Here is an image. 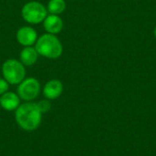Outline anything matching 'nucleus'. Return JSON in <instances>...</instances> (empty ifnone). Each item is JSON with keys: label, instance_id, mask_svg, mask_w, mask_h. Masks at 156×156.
Listing matches in <instances>:
<instances>
[{"label": "nucleus", "instance_id": "f257e3e1", "mask_svg": "<svg viewBox=\"0 0 156 156\" xmlns=\"http://www.w3.org/2000/svg\"><path fill=\"white\" fill-rule=\"evenodd\" d=\"M17 125L24 131L32 132L37 130L42 121V113L37 102L26 101L18 106L15 112Z\"/></svg>", "mask_w": 156, "mask_h": 156}, {"label": "nucleus", "instance_id": "f03ea898", "mask_svg": "<svg viewBox=\"0 0 156 156\" xmlns=\"http://www.w3.org/2000/svg\"><path fill=\"white\" fill-rule=\"evenodd\" d=\"M35 48L39 56L48 59H57L63 52V46L58 37L48 33H45L37 37Z\"/></svg>", "mask_w": 156, "mask_h": 156}, {"label": "nucleus", "instance_id": "7ed1b4c3", "mask_svg": "<svg viewBox=\"0 0 156 156\" xmlns=\"http://www.w3.org/2000/svg\"><path fill=\"white\" fill-rule=\"evenodd\" d=\"M3 78L11 85H18L26 78L25 66L17 59H6L1 68Z\"/></svg>", "mask_w": 156, "mask_h": 156}, {"label": "nucleus", "instance_id": "20e7f679", "mask_svg": "<svg viewBox=\"0 0 156 156\" xmlns=\"http://www.w3.org/2000/svg\"><path fill=\"white\" fill-rule=\"evenodd\" d=\"M48 15L47 6L37 1H29L26 3L21 9L22 18L30 25L42 23Z\"/></svg>", "mask_w": 156, "mask_h": 156}, {"label": "nucleus", "instance_id": "39448f33", "mask_svg": "<svg viewBox=\"0 0 156 156\" xmlns=\"http://www.w3.org/2000/svg\"><path fill=\"white\" fill-rule=\"evenodd\" d=\"M41 86L35 78H25L17 86L16 94L24 101H33L40 93Z\"/></svg>", "mask_w": 156, "mask_h": 156}, {"label": "nucleus", "instance_id": "423d86ee", "mask_svg": "<svg viewBox=\"0 0 156 156\" xmlns=\"http://www.w3.org/2000/svg\"><path fill=\"white\" fill-rule=\"evenodd\" d=\"M16 41L23 47H32L35 46L37 39V31L29 26H24L18 28L16 31Z\"/></svg>", "mask_w": 156, "mask_h": 156}, {"label": "nucleus", "instance_id": "0eeeda50", "mask_svg": "<svg viewBox=\"0 0 156 156\" xmlns=\"http://www.w3.org/2000/svg\"><path fill=\"white\" fill-rule=\"evenodd\" d=\"M63 92V84L59 80H48L43 88V95L47 100L53 101L60 97Z\"/></svg>", "mask_w": 156, "mask_h": 156}, {"label": "nucleus", "instance_id": "6e6552de", "mask_svg": "<svg viewBox=\"0 0 156 156\" xmlns=\"http://www.w3.org/2000/svg\"><path fill=\"white\" fill-rule=\"evenodd\" d=\"M42 23H43V27L46 30V32L48 34H52V35H57L60 33L64 26L63 20L59 16L51 15V14L48 15Z\"/></svg>", "mask_w": 156, "mask_h": 156}, {"label": "nucleus", "instance_id": "1a4fd4ad", "mask_svg": "<svg viewBox=\"0 0 156 156\" xmlns=\"http://www.w3.org/2000/svg\"><path fill=\"white\" fill-rule=\"evenodd\" d=\"M19 105L20 98L15 92L6 91L0 96V106L7 112L16 111Z\"/></svg>", "mask_w": 156, "mask_h": 156}, {"label": "nucleus", "instance_id": "9d476101", "mask_svg": "<svg viewBox=\"0 0 156 156\" xmlns=\"http://www.w3.org/2000/svg\"><path fill=\"white\" fill-rule=\"evenodd\" d=\"M38 57L39 55L35 47H24L19 53V61L25 67H31L37 63Z\"/></svg>", "mask_w": 156, "mask_h": 156}, {"label": "nucleus", "instance_id": "9b49d317", "mask_svg": "<svg viewBox=\"0 0 156 156\" xmlns=\"http://www.w3.org/2000/svg\"><path fill=\"white\" fill-rule=\"evenodd\" d=\"M67 7L65 0H49L47 5V10L48 14L51 15H60Z\"/></svg>", "mask_w": 156, "mask_h": 156}, {"label": "nucleus", "instance_id": "f8f14e48", "mask_svg": "<svg viewBox=\"0 0 156 156\" xmlns=\"http://www.w3.org/2000/svg\"><path fill=\"white\" fill-rule=\"evenodd\" d=\"M37 105L42 114L49 112L51 109V104L49 102V100H41L38 102H37Z\"/></svg>", "mask_w": 156, "mask_h": 156}, {"label": "nucleus", "instance_id": "ddd939ff", "mask_svg": "<svg viewBox=\"0 0 156 156\" xmlns=\"http://www.w3.org/2000/svg\"><path fill=\"white\" fill-rule=\"evenodd\" d=\"M8 88H9L8 82L4 78H0V96L5 92L8 91Z\"/></svg>", "mask_w": 156, "mask_h": 156}, {"label": "nucleus", "instance_id": "4468645a", "mask_svg": "<svg viewBox=\"0 0 156 156\" xmlns=\"http://www.w3.org/2000/svg\"><path fill=\"white\" fill-rule=\"evenodd\" d=\"M154 36H155V37H156V27H155V28H154Z\"/></svg>", "mask_w": 156, "mask_h": 156}]
</instances>
